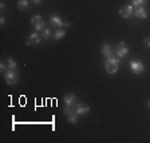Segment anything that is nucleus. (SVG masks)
<instances>
[{"label":"nucleus","instance_id":"f03ea898","mask_svg":"<svg viewBox=\"0 0 150 143\" xmlns=\"http://www.w3.org/2000/svg\"><path fill=\"white\" fill-rule=\"evenodd\" d=\"M63 100H64V114L66 115H69L70 112H74L75 107L78 104V99H76V97H75L74 94H71V92L66 94Z\"/></svg>","mask_w":150,"mask_h":143},{"label":"nucleus","instance_id":"1a4fd4ad","mask_svg":"<svg viewBox=\"0 0 150 143\" xmlns=\"http://www.w3.org/2000/svg\"><path fill=\"white\" fill-rule=\"evenodd\" d=\"M42 39H43V37L39 36V34H38V32H34V34H31L30 36L27 37V44H28V46H32V44H35V46H36V44H39L42 42Z\"/></svg>","mask_w":150,"mask_h":143},{"label":"nucleus","instance_id":"dca6fc26","mask_svg":"<svg viewBox=\"0 0 150 143\" xmlns=\"http://www.w3.org/2000/svg\"><path fill=\"white\" fill-rule=\"evenodd\" d=\"M147 3V0H131V6L133 7H144Z\"/></svg>","mask_w":150,"mask_h":143},{"label":"nucleus","instance_id":"6e6552de","mask_svg":"<svg viewBox=\"0 0 150 143\" xmlns=\"http://www.w3.org/2000/svg\"><path fill=\"white\" fill-rule=\"evenodd\" d=\"M74 112L78 116L86 115L87 112H90V107H88L87 104H83V103H78V104H76V107H75V110H74Z\"/></svg>","mask_w":150,"mask_h":143},{"label":"nucleus","instance_id":"f3484780","mask_svg":"<svg viewBox=\"0 0 150 143\" xmlns=\"http://www.w3.org/2000/svg\"><path fill=\"white\" fill-rule=\"evenodd\" d=\"M67 120H69L70 123H76V122H78V115H76L75 112H70L69 115H67Z\"/></svg>","mask_w":150,"mask_h":143},{"label":"nucleus","instance_id":"b1692460","mask_svg":"<svg viewBox=\"0 0 150 143\" xmlns=\"http://www.w3.org/2000/svg\"><path fill=\"white\" fill-rule=\"evenodd\" d=\"M31 1H32V3H34V4H39V3H40V1H42V0H31Z\"/></svg>","mask_w":150,"mask_h":143},{"label":"nucleus","instance_id":"a211bd4d","mask_svg":"<svg viewBox=\"0 0 150 143\" xmlns=\"http://www.w3.org/2000/svg\"><path fill=\"white\" fill-rule=\"evenodd\" d=\"M44 28H46V23H44V22H40V23H38V24L34 25L35 32H42Z\"/></svg>","mask_w":150,"mask_h":143},{"label":"nucleus","instance_id":"423d86ee","mask_svg":"<svg viewBox=\"0 0 150 143\" xmlns=\"http://www.w3.org/2000/svg\"><path fill=\"white\" fill-rule=\"evenodd\" d=\"M50 24L52 25V27H63V25L70 27V25H71L69 22H63L62 19H60L59 16H56V15H52L50 18Z\"/></svg>","mask_w":150,"mask_h":143},{"label":"nucleus","instance_id":"5701e85b","mask_svg":"<svg viewBox=\"0 0 150 143\" xmlns=\"http://www.w3.org/2000/svg\"><path fill=\"white\" fill-rule=\"evenodd\" d=\"M0 9H1V11H4V9H6V4H4V3H0Z\"/></svg>","mask_w":150,"mask_h":143},{"label":"nucleus","instance_id":"7ed1b4c3","mask_svg":"<svg viewBox=\"0 0 150 143\" xmlns=\"http://www.w3.org/2000/svg\"><path fill=\"white\" fill-rule=\"evenodd\" d=\"M129 66H130V70L134 75H141V74H144V71H145V64L141 60L131 59Z\"/></svg>","mask_w":150,"mask_h":143},{"label":"nucleus","instance_id":"aec40b11","mask_svg":"<svg viewBox=\"0 0 150 143\" xmlns=\"http://www.w3.org/2000/svg\"><path fill=\"white\" fill-rule=\"evenodd\" d=\"M144 43H145V46H146L147 48H150V37H145V39H144Z\"/></svg>","mask_w":150,"mask_h":143},{"label":"nucleus","instance_id":"f257e3e1","mask_svg":"<svg viewBox=\"0 0 150 143\" xmlns=\"http://www.w3.org/2000/svg\"><path fill=\"white\" fill-rule=\"evenodd\" d=\"M119 64H121V58H118L117 55H111L106 59L105 70H106V72H109V74H117Z\"/></svg>","mask_w":150,"mask_h":143},{"label":"nucleus","instance_id":"9b49d317","mask_svg":"<svg viewBox=\"0 0 150 143\" xmlns=\"http://www.w3.org/2000/svg\"><path fill=\"white\" fill-rule=\"evenodd\" d=\"M100 52H102V55L105 56V58H109V56H111L112 55V52H111V47H110V44L109 43H105L102 46V50H100Z\"/></svg>","mask_w":150,"mask_h":143},{"label":"nucleus","instance_id":"ddd939ff","mask_svg":"<svg viewBox=\"0 0 150 143\" xmlns=\"http://www.w3.org/2000/svg\"><path fill=\"white\" fill-rule=\"evenodd\" d=\"M7 67H8V70H16L18 68V63H16L15 59L8 58V59H7Z\"/></svg>","mask_w":150,"mask_h":143},{"label":"nucleus","instance_id":"393cba45","mask_svg":"<svg viewBox=\"0 0 150 143\" xmlns=\"http://www.w3.org/2000/svg\"><path fill=\"white\" fill-rule=\"evenodd\" d=\"M147 106H149V108H150V102H149V104H147Z\"/></svg>","mask_w":150,"mask_h":143},{"label":"nucleus","instance_id":"f8f14e48","mask_svg":"<svg viewBox=\"0 0 150 143\" xmlns=\"http://www.w3.org/2000/svg\"><path fill=\"white\" fill-rule=\"evenodd\" d=\"M64 35H66L64 30H56V31L52 34V39H54V40H60Z\"/></svg>","mask_w":150,"mask_h":143},{"label":"nucleus","instance_id":"4be33fe9","mask_svg":"<svg viewBox=\"0 0 150 143\" xmlns=\"http://www.w3.org/2000/svg\"><path fill=\"white\" fill-rule=\"evenodd\" d=\"M4 23H6V18H4V16H1V18H0V24L4 25Z\"/></svg>","mask_w":150,"mask_h":143},{"label":"nucleus","instance_id":"9d476101","mask_svg":"<svg viewBox=\"0 0 150 143\" xmlns=\"http://www.w3.org/2000/svg\"><path fill=\"white\" fill-rule=\"evenodd\" d=\"M134 15L139 19H147V12L144 7H137V8L134 9Z\"/></svg>","mask_w":150,"mask_h":143},{"label":"nucleus","instance_id":"6ab92c4d","mask_svg":"<svg viewBox=\"0 0 150 143\" xmlns=\"http://www.w3.org/2000/svg\"><path fill=\"white\" fill-rule=\"evenodd\" d=\"M40 22H43V18H42L40 15H35V16H32V19H31V24H32V25L38 24V23H40Z\"/></svg>","mask_w":150,"mask_h":143},{"label":"nucleus","instance_id":"39448f33","mask_svg":"<svg viewBox=\"0 0 150 143\" xmlns=\"http://www.w3.org/2000/svg\"><path fill=\"white\" fill-rule=\"evenodd\" d=\"M115 54L118 58H125V56H127V54H129V47L126 46V43L125 42H119L118 44L115 46Z\"/></svg>","mask_w":150,"mask_h":143},{"label":"nucleus","instance_id":"2eb2a0df","mask_svg":"<svg viewBox=\"0 0 150 143\" xmlns=\"http://www.w3.org/2000/svg\"><path fill=\"white\" fill-rule=\"evenodd\" d=\"M28 0H19L18 1V8L20 9V11H24V9L28 8Z\"/></svg>","mask_w":150,"mask_h":143},{"label":"nucleus","instance_id":"412c9836","mask_svg":"<svg viewBox=\"0 0 150 143\" xmlns=\"http://www.w3.org/2000/svg\"><path fill=\"white\" fill-rule=\"evenodd\" d=\"M7 68H8V67L6 66V63H3V62L0 63V70H1V71H6Z\"/></svg>","mask_w":150,"mask_h":143},{"label":"nucleus","instance_id":"0eeeda50","mask_svg":"<svg viewBox=\"0 0 150 143\" xmlns=\"http://www.w3.org/2000/svg\"><path fill=\"white\" fill-rule=\"evenodd\" d=\"M119 15L122 16V18H130V16L134 15V7L131 6V4H129V6H125V7H122L121 9H119Z\"/></svg>","mask_w":150,"mask_h":143},{"label":"nucleus","instance_id":"4468645a","mask_svg":"<svg viewBox=\"0 0 150 143\" xmlns=\"http://www.w3.org/2000/svg\"><path fill=\"white\" fill-rule=\"evenodd\" d=\"M42 37H43L44 40H48L52 37V32H51L50 28H44L43 31H42Z\"/></svg>","mask_w":150,"mask_h":143},{"label":"nucleus","instance_id":"20e7f679","mask_svg":"<svg viewBox=\"0 0 150 143\" xmlns=\"http://www.w3.org/2000/svg\"><path fill=\"white\" fill-rule=\"evenodd\" d=\"M4 79H6L7 84L9 86H13V84L18 83L19 80V74L16 70H7L6 74H4Z\"/></svg>","mask_w":150,"mask_h":143}]
</instances>
